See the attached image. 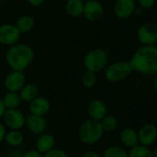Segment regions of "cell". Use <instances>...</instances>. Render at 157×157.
<instances>
[{
    "label": "cell",
    "instance_id": "obj_26",
    "mask_svg": "<svg viewBox=\"0 0 157 157\" xmlns=\"http://www.w3.org/2000/svg\"><path fill=\"white\" fill-rule=\"evenodd\" d=\"M97 82V76L96 74L91 71H86L81 77V84L85 88H93Z\"/></svg>",
    "mask_w": 157,
    "mask_h": 157
},
{
    "label": "cell",
    "instance_id": "obj_12",
    "mask_svg": "<svg viewBox=\"0 0 157 157\" xmlns=\"http://www.w3.org/2000/svg\"><path fill=\"white\" fill-rule=\"evenodd\" d=\"M105 7L98 0H90L84 2L82 15L90 21H97L103 17Z\"/></svg>",
    "mask_w": 157,
    "mask_h": 157
},
{
    "label": "cell",
    "instance_id": "obj_15",
    "mask_svg": "<svg viewBox=\"0 0 157 157\" xmlns=\"http://www.w3.org/2000/svg\"><path fill=\"white\" fill-rule=\"evenodd\" d=\"M51 109L50 101L44 97H36L33 100L29 103V111L31 114L44 116L49 113Z\"/></svg>",
    "mask_w": 157,
    "mask_h": 157
},
{
    "label": "cell",
    "instance_id": "obj_7",
    "mask_svg": "<svg viewBox=\"0 0 157 157\" xmlns=\"http://www.w3.org/2000/svg\"><path fill=\"white\" fill-rule=\"evenodd\" d=\"M3 123L9 130H21L25 126L26 117L19 109H6L2 118Z\"/></svg>",
    "mask_w": 157,
    "mask_h": 157
},
{
    "label": "cell",
    "instance_id": "obj_22",
    "mask_svg": "<svg viewBox=\"0 0 157 157\" xmlns=\"http://www.w3.org/2000/svg\"><path fill=\"white\" fill-rule=\"evenodd\" d=\"M2 100L6 109H19V107L22 102L19 95V92H7L2 98Z\"/></svg>",
    "mask_w": 157,
    "mask_h": 157
},
{
    "label": "cell",
    "instance_id": "obj_8",
    "mask_svg": "<svg viewBox=\"0 0 157 157\" xmlns=\"http://www.w3.org/2000/svg\"><path fill=\"white\" fill-rule=\"evenodd\" d=\"M21 33L15 24L5 23L0 25V44L11 46L19 42Z\"/></svg>",
    "mask_w": 157,
    "mask_h": 157
},
{
    "label": "cell",
    "instance_id": "obj_40",
    "mask_svg": "<svg viewBox=\"0 0 157 157\" xmlns=\"http://www.w3.org/2000/svg\"><path fill=\"white\" fill-rule=\"evenodd\" d=\"M84 2H86V1H90V0H83Z\"/></svg>",
    "mask_w": 157,
    "mask_h": 157
},
{
    "label": "cell",
    "instance_id": "obj_21",
    "mask_svg": "<svg viewBox=\"0 0 157 157\" xmlns=\"http://www.w3.org/2000/svg\"><path fill=\"white\" fill-rule=\"evenodd\" d=\"M34 22H35L34 18L31 16L22 15L17 19L15 25L20 33H27V32H30L33 29Z\"/></svg>",
    "mask_w": 157,
    "mask_h": 157
},
{
    "label": "cell",
    "instance_id": "obj_11",
    "mask_svg": "<svg viewBox=\"0 0 157 157\" xmlns=\"http://www.w3.org/2000/svg\"><path fill=\"white\" fill-rule=\"evenodd\" d=\"M25 127L31 133L34 135H40L46 132L47 121L44 116H38L30 113V115L26 117Z\"/></svg>",
    "mask_w": 157,
    "mask_h": 157
},
{
    "label": "cell",
    "instance_id": "obj_20",
    "mask_svg": "<svg viewBox=\"0 0 157 157\" xmlns=\"http://www.w3.org/2000/svg\"><path fill=\"white\" fill-rule=\"evenodd\" d=\"M83 0H68L65 4L66 13L72 17H79L83 13Z\"/></svg>",
    "mask_w": 157,
    "mask_h": 157
},
{
    "label": "cell",
    "instance_id": "obj_13",
    "mask_svg": "<svg viewBox=\"0 0 157 157\" xmlns=\"http://www.w3.org/2000/svg\"><path fill=\"white\" fill-rule=\"evenodd\" d=\"M87 114L89 119L100 121L105 116L107 115V106L101 99H93L87 106Z\"/></svg>",
    "mask_w": 157,
    "mask_h": 157
},
{
    "label": "cell",
    "instance_id": "obj_37",
    "mask_svg": "<svg viewBox=\"0 0 157 157\" xmlns=\"http://www.w3.org/2000/svg\"><path fill=\"white\" fill-rule=\"evenodd\" d=\"M153 157H157V148L155 151H153Z\"/></svg>",
    "mask_w": 157,
    "mask_h": 157
},
{
    "label": "cell",
    "instance_id": "obj_29",
    "mask_svg": "<svg viewBox=\"0 0 157 157\" xmlns=\"http://www.w3.org/2000/svg\"><path fill=\"white\" fill-rule=\"evenodd\" d=\"M23 153L19 148H11L5 157H22Z\"/></svg>",
    "mask_w": 157,
    "mask_h": 157
},
{
    "label": "cell",
    "instance_id": "obj_35",
    "mask_svg": "<svg viewBox=\"0 0 157 157\" xmlns=\"http://www.w3.org/2000/svg\"><path fill=\"white\" fill-rule=\"evenodd\" d=\"M143 10H144V9H143L142 7H140V6H136V8H135V10H134V14H133V15L140 16V15H142V14H143Z\"/></svg>",
    "mask_w": 157,
    "mask_h": 157
},
{
    "label": "cell",
    "instance_id": "obj_36",
    "mask_svg": "<svg viewBox=\"0 0 157 157\" xmlns=\"http://www.w3.org/2000/svg\"><path fill=\"white\" fill-rule=\"evenodd\" d=\"M154 88L157 93V73L155 75V79H154Z\"/></svg>",
    "mask_w": 157,
    "mask_h": 157
},
{
    "label": "cell",
    "instance_id": "obj_10",
    "mask_svg": "<svg viewBox=\"0 0 157 157\" xmlns=\"http://www.w3.org/2000/svg\"><path fill=\"white\" fill-rule=\"evenodd\" d=\"M137 132L139 144L149 147L157 141V126L153 123L143 125Z\"/></svg>",
    "mask_w": 157,
    "mask_h": 157
},
{
    "label": "cell",
    "instance_id": "obj_30",
    "mask_svg": "<svg viewBox=\"0 0 157 157\" xmlns=\"http://www.w3.org/2000/svg\"><path fill=\"white\" fill-rule=\"evenodd\" d=\"M22 157H43V155L38 151H36L35 149H31L23 153Z\"/></svg>",
    "mask_w": 157,
    "mask_h": 157
},
{
    "label": "cell",
    "instance_id": "obj_4",
    "mask_svg": "<svg viewBox=\"0 0 157 157\" xmlns=\"http://www.w3.org/2000/svg\"><path fill=\"white\" fill-rule=\"evenodd\" d=\"M108 54L101 48H94L89 51L83 59V64L86 71H91L93 73H98L104 70L107 66Z\"/></svg>",
    "mask_w": 157,
    "mask_h": 157
},
{
    "label": "cell",
    "instance_id": "obj_27",
    "mask_svg": "<svg viewBox=\"0 0 157 157\" xmlns=\"http://www.w3.org/2000/svg\"><path fill=\"white\" fill-rule=\"evenodd\" d=\"M43 157H69L68 155L62 149L53 148L49 152L43 155Z\"/></svg>",
    "mask_w": 157,
    "mask_h": 157
},
{
    "label": "cell",
    "instance_id": "obj_33",
    "mask_svg": "<svg viewBox=\"0 0 157 157\" xmlns=\"http://www.w3.org/2000/svg\"><path fill=\"white\" fill-rule=\"evenodd\" d=\"M81 157H102V155L94 151H88V152H85L81 155Z\"/></svg>",
    "mask_w": 157,
    "mask_h": 157
},
{
    "label": "cell",
    "instance_id": "obj_32",
    "mask_svg": "<svg viewBox=\"0 0 157 157\" xmlns=\"http://www.w3.org/2000/svg\"><path fill=\"white\" fill-rule=\"evenodd\" d=\"M44 1L45 0H27L28 4L31 5V6H34V7H38V6H42Z\"/></svg>",
    "mask_w": 157,
    "mask_h": 157
},
{
    "label": "cell",
    "instance_id": "obj_3",
    "mask_svg": "<svg viewBox=\"0 0 157 157\" xmlns=\"http://www.w3.org/2000/svg\"><path fill=\"white\" fill-rule=\"evenodd\" d=\"M104 130L100 121L88 119L82 122L78 131L79 140L86 145L97 144L104 136Z\"/></svg>",
    "mask_w": 157,
    "mask_h": 157
},
{
    "label": "cell",
    "instance_id": "obj_6",
    "mask_svg": "<svg viewBox=\"0 0 157 157\" xmlns=\"http://www.w3.org/2000/svg\"><path fill=\"white\" fill-rule=\"evenodd\" d=\"M138 40L143 45H152L157 42V23L148 21L143 23L137 30Z\"/></svg>",
    "mask_w": 157,
    "mask_h": 157
},
{
    "label": "cell",
    "instance_id": "obj_38",
    "mask_svg": "<svg viewBox=\"0 0 157 157\" xmlns=\"http://www.w3.org/2000/svg\"><path fill=\"white\" fill-rule=\"evenodd\" d=\"M10 0H0V2H8Z\"/></svg>",
    "mask_w": 157,
    "mask_h": 157
},
{
    "label": "cell",
    "instance_id": "obj_31",
    "mask_svg": "<svg viewBox=\"0 0 157 157\" xmlns=\"http://www.w3.org/2000/svg\"><path fill=\"white\" fill-rule=\"evenodd\" d=\"M6 133V127L5 126V124L0 121V144L4 141L5 139V135Z\"/></svg>",
    "mask_w": 157,
    "mask_h": 157
},
{
    "label": "cell",
    "instance_id": "obj_28",
    "mask_svg": "<svg viewBox=\"0 0 157 157\" xmlns=\"http://www.w3.org/2000/svg\"><path fill=\"white\" fill-rule=\"evenodd\" d=\"M156 0H138L139 2V6L142 7L143 9H150L152 8Z\"/></svg>",
    "mask_w": 157,
    "mask_h": 157
},
{
    "label": "cell",
    "instance_id": "obj_19",
    "mask_svg": "<svg viewBox=\"0 0 157 157\" xmlns=\"http://www.w3.org/2000/svg\"><path fill=\"white\" fill-rule=\"evenodd\" d=\"M4 141L11 148H19L24 142V136L20 130H9L6 131Z\"/></svg>",
    "mask_w": 157,
    "mask_h": 157
},
{
    "label": "cell",
    "instance_id": "obj_25",
    "mask_svg": "<svg viewBox=\"0 0 157 157\" xmlns=\"http://www.w3.org/2000/svg\"><path fill=\"white\" fill-rule=\"evenodd\" d=\"M102 157H129L128 156V151L119 145H111L107 147Z\"/></svg>",
    "mask_w": 157,
    "mask_h": 157
},
{
    "label": "cell",
    "instance_id": "obj_39",
    "mask_svg": "<svg viewBox=\"0 0 157 157\" xmlns=\"http://www.w3.org/2000/svg\"><path fill=\"white\" fill-rule=\"evenodd\" d=\"M47 1H50V2H52V1H56V0H47Z\"/></svg>",
    "mask_w": 157,
    "mask_h": 157
},
{
    "label": "cell",
    "instance_id": "obj_1",
    "mask_svg": "<svg viewBox=\"0 0 157 157\" xmlns=\"http://www.w3.org/2000/svg\"><path fill=\"white\" fill-rule=\"evenodd\" d=\"M132 71L144 75H155L157 73V45H142L129 61Z\"/></svg>",
    "mask_w": 157,
    "mask_h": 157
},
{
    "label": "cell",
    "instance_id": "obj_5",
    "mask_svg": "<svg viewBox=\"0 0 157 157\" xmlns=\"http://www.w3.org/2000/svg\"><path fill=\"white\" fill-rule=\"evenodd\" d=\"M132 73L129 61H118L105 68V77L108 82L118 83L127 79Z\"/></svg>",
    "mask_w": 157,
    "mask_h": 157
},
{
    "label": "cell",
    "instance_id": "obj_18",
    "mask_svg": "<svg viewBox=\"0 0 157 157\" xmlns=\"http://www.w3.org/2000/svg\"><path fill=\"white\" fill-rule=\"evenodd\" d=\"M38 94H39V87L34 83L25 84L19 91V95L21 98V101L25 103H30L36 97H38Z\"/></svg>",
    "mask_w": 157,
    "mask_h": 157
},
{
    "label": "cell",
    "instance_id": "obj_9",
    "mask_svg": "<svg viewBox=\"0 0 157 157\" xmlns=\"http://www.w3.org/2000/svg\"><path fill=\"white\" fill-rule=\"evenodd\" d=\"M25 84L26 76L21 71L11 70L4 79V87L7 92H19Z\"/></svg>",
    "mask_w": 157,
    "mask_h": 157
},
{
    "label": "cell",
    "instance_id": "obj_2",
    "mask_svg": "<svg viewBox=\"0 0 157 157\" xmlns=\"http://www.w3.org/2000/svg\"><path fill=\"white\" fill-rule=\"evenodd\" d=\"M5 58L6 64L11 70L23 72L32 63L34 59V51L26 43L17 42L8 47Z\"/></svg>",
    "mask_w": 157,
    "mask_h": 157
},
{
    "label": "cell",
    "instance_id": "obj_23",
    "mask_svg": "<svg viewBox=\"0 0 157 157\" xmlns=\"http://www.w3.org/2000/svg\"><path fill=\"white\" fill-rule=\"evenodd\" d=\"M101 126L105 132H111L118 129V120L113 115H106L100 121Z\"/></svg>",
    "mask_w": 157,
    "mask_h": 157
},
{
    "label": "cell",
    "instance_id": "obj_24",
    "mask_svg": "<svg viewBox=\"0 0 157 157\" xmlns=\"http://www.w3.org/2000/svg\"><path fill=\"white\" fill-rule=\"evenodd\" d=\"M129 157H153V151L148 147L142 144H137L128 151Z\"/></svg>",
    "mask_w": 157,
    "mask_h": 157
},
{
    "label": "cell",
    "instance_id": "obj_14",
    "mask_svg": "<svg viewBox=\"0 0 157 157\" xmlns=\"http://www.w3.org/2000/svg\"><path fill=\"white\" fill-rule=\"evenodd\" d=\"M136 6L135 0H116L113 9L118 17L128 18L134 14Z\"/></svg>",
    "mask_w": 157,
    "mask_h": 157
},
{
    "label": "cell",
    "instance_id": "obj_16",
    "mask_svg": "<svg viewBox=\"0 0 157 157\" xmlns=\"http://www.w3.org/2000/svg\"><path fill=\"white\" fill-rule=\"evenodd\" d=\"M56 145V139L51 133H47L46 132L38 135V138L35 142V150L44 155L45 153L49 152Z\"/></svg>",
    "mask_w": 157,
    "mask_h": 157
},
{
    "label": "cell",
    "instance_id": "obj_17",
    "mask_svg": "<svg viewBox=\"0 0 157 157\" xmlns=\"http://www.w3.org/2000/svg\"><path fill=\"white\" fill-rule=\"evenodd\" d=\"M119 139L121 144L128 148H132L139 144L138 132L132 128H124L119 134Z\"/></svg>",
    "mask_w": 157,
    "mask_h": 157
},
{
    "label": "cell",
    "instance_id": "obj_34",
    "mask_svg": "<svg viewBox=\"0 0 157 157\" xmlns=\"http://www.w3.org/2000/svg\"><path fill=\"white\" fill-rule=\"evenodd\" d=\"M6 110V109L5 108V105H4V103H3V100H2V98H0V121L2 120V118H3L4 113H5Z\"/></svg>",
    "mask_w": 157,
    "mask_h": 157
}]
</instances>
